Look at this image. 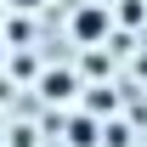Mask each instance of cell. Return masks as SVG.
Segmentation results:
<instances>
[{"label":"cell","mask_w":147,"mask_h":147,"mask_svg":"<svg viewBox=\"0 0 147 147\" xmlns=\"http://www.w3.org/2000/svg\"><path fill=\"white\" fill-rule=\"evenodd\" d=\"M102 34H108V11H102V6H79V11H74V40L96 45Z\"/></svg>","instance_id":"6da1fadb"},{"label":"cell","mask_w":147,"mask_h":147,"mask_svg":"<svg viewBox=\"0 0 147 147\" xmlns=\"http://www.w3.org/2000/svg\"><path fill=\"white\" fill-rule=\"evenodd\" d=\"M68 142L74 147H91L96 142V125H91V119H74V125H68Z\"/></svg>","instance_id":"7a4b0ae2"},{"label":"cell","mask_w":147,"mask_h":147,"mask_svg":"<svg viewBox=\"0 0 147 147\" xmlns=\"http://www.w3.org/2000/svg\"><path fill=\"white\" fill-rule=\"evenodd\" d=\"M45 91H51V96H68V91H74V79H68V74H51V79H45Z\"/></svg>","instance_id":"3957f363"},{"label":"cell","mask_w":147,"mask_h":147,"mask_svg":"<svg viewBox=\"0 0 147 147\" xmlns=\"http://www.w3.org/2000/svg\"><path fill=\"white\" fill-rule=\"evenodd\" d=\"M11 6H17V11H34V6H40V0H11Z\"/></svg>","instance_id":"277c9868"},{"label":"cell","mask_w":147,"mask_h":147,"mask_svg":"<svg viewBox=\"0 0 147 147\" xmlns=\"http://www.w3.org/2000/svg\"><path fill=\"white\" fill-rule=\"evenodd\" d=\"M0 62H6V45H0Z\"/></svg>","instance_id":"5b68a950"}]
</instances>
